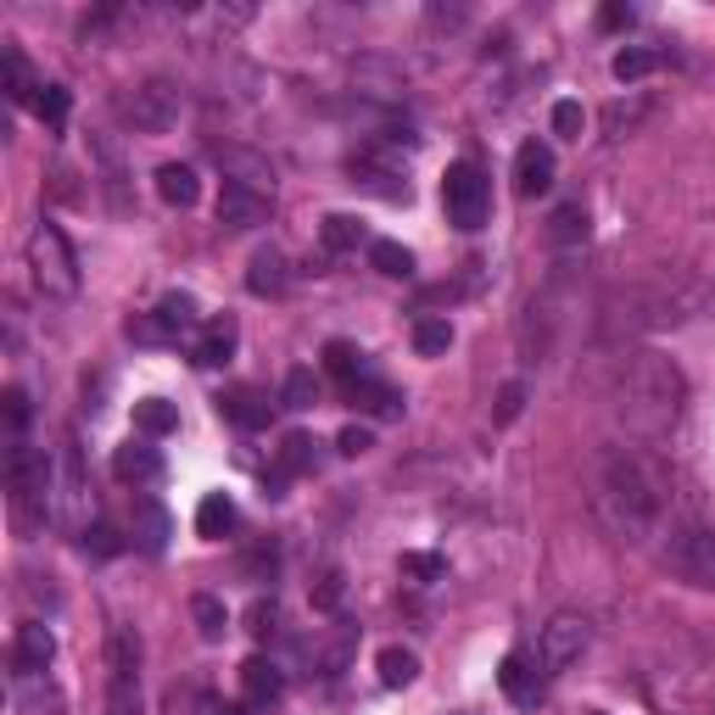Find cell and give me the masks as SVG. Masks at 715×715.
<instances>
[{
  "mask_svg": "<svg viewBox=\"0 0 715 715\" xmlns=\"http://www.w3.org/2000/svg\"><path fill=\"white\" fill-rule=\"evenodd\" d=\"M581 129H587L581 101H559V107H554V135H559V140H581Z\"/></svg>",
  "mask_w": 715,
  "mask_h": 715,
  "instance_id": "obj_42",
  "label": "cell"
},
{
  "mask_svg": "<svg viewBox=\"0 0 715 715\" xmlns=\"http://www.w3.org/2000/svg\"><path fill=\"white\" fill-rule=\"evenodd\" d=\"M335 448H341L346 459H358V453H370V448H375V437H370V425H346V431L335 437Z\"/></svg>",
  "mask_w": 715,
  "mask_h": 715,
  "instance_id": "obj_47",
  "label": "cell"
},
{
  "mask_svg": "<svg viewBox=\"0 0 715 715\" xmlns=\"http://www.w3.org/2000/svg\"><path fill=\"white\" fill-rule=\"evenodd\" d=\"M648 112H654V101H648V96H626V101H609V107H604V140H626V135H637Z\"/></svg>",
  "mask_w": 715,
  "mask_h": 715,
  "instance_id": "obj_23",
  "label": "cell"
},
{
  "mask_svg": "<svg viewBox=\"0 0 715 715\" xmlns=\"http://www.w3.org/2000/svg\"><path fill=\"white\" fill-rule=\"evenodd\" d=\"M7 420H12V431L29 425V392L23 386H7Z\"/></svg>",
  "mask_w": 715,
  "mask_h": 715,
  "instance_id": "obj_48",
  "label": "cell"
},
{
  "mask_svg": "<svg viewBox=\"0 0 715 715\" xmlns=\"http://www.w3.org/2000/svg\"><path fill=\"white\" fill-rule=\"evenodd\" d=\"M235 341H241L235 319H207L202 335H196V346H190V358H196L202 370H218V364H229V358H235Z\"/></svg>",
  "mask_w": 715,
  "mask_h": 715,
  "instance_id": "obj_14",
  "label": "cell"
},
{
  "mask_svg": "<svg viewBox=\"0 0 715 715\" xmlns=\"http://www.w3.org/2000/svg\"><path fill=\"white\" fill-rule=\"evenodd\" d=\"M241 693H246V704H252V709L274 704V698L285 693V676H280V665H268L263 654H257V659H246V665H241Z\"/></svg>",
  "mask_w": 715,
  "mask_h": 715,
  "instance_id": "obj_19",
  "label": "cell"
},
{
  "mask_svg": "<svg viewBox=\"0 0 715 715\" xmlns=\"http://www.w3.org/2000/svg\"><path fill=\"white\" fill-rule=\"evenodd\" d=\"M709 313H715V296H709Z\"/></svg>",
  "mask_w": 715,
  "mask_h": 715,
  "instance_id": "obj_51",
  "label": "cell"
},
{
  "mask_svg": "<svg viewBox=\"0 0 715 715\" xmlns=\"http://www.w3.org/2000/svg\"><path fill=\"white\" fill-rule=\"evenodd\" d=\"M665 565L676 570V581L698 587V592H715V526H676L670 542H665Z\"/></svg>",
  "mask_w": 715,
  "mask_h": 715,
  "instance_id": "obj_6",
  "label": "cell"
},
{
  "mask_svg": "<svg viewBox=\"0 0 715 715\" xmlns=\"http://www.w3.org/2000/svg\"><path fill=\"white\" fill-rule=\"evenodd\" d=\"M218 163H224V179H229V185H246V190L274 196V174H268L263 157H252V151H224V146H218Z\"/></svg>",
  "mask_w": 715,
  "mask_h": 715,
  "instance_id": "obj_20",
  "label": "cell"
},
{
  "mask_svg": "<svg viewBox=\"0 0 715 715\" xmlns=\"http://www.w3.org/2000/svg\"><path fill=\"white\" fill-rule=\"evenodd\" d=\"M442 207H448V224L459 229H481L487 213H492V185L476 163H453L448 179H442Z\"/></svg>",
  "mask_w": 715,
  "mask_h": 715,
  "instance_id": "obj_7",
  "label": "cell"
},
{
  "mask_svg": "<svg viewBox=\"0 0 715 715\" xmlns=\"http://www.w3.org/2000/svg\"><path fill=\"white\" fill-rule=\"evenodd\" d=\"M598 23H604V29H626V23H631V7H620V0H615V7L598 12Z\"/></svg>",
  "mask_w": 715,
  "mask_h": 715,
  "instance_id": "obj_49",
  "label": "cell"
},
{
  "mask_svg": "<svg viewBox=\"0 0 715 715\" xmlns=\"http://www.w3.org/2000/svg\"><path fill=\"white\" fill-rule=\"evenodd\" d=\"M515 190L531 202V196H548L554 190V151L542 140H526L515 151Z\"/></svg>",
  "mask_w": 715,
  "mask_h": 715,
  "instance_id": "obj_12",
  "label": "cell"
},
{
  "mask_svg": "<svg viewBox=\"0 0 715 715\" xmlns=\"http://www.w3.org/2000/svg\"><path fill=\"white\" fill-rule=\"evenodd\" d=\"M587 643H592V626H587V615H554V620L542 626V648H537V665H542V676H559V670H570V665L587 654Z\"/></svg>",
  "mask_w": 715,
  "mask_h": 715,
  "instance_id": "obj_9",
  "label": "cell"
},
{
  "mask_svg": "<svg viewBox=\"0 0 715 715\" xmlns=\"http://www.w3.org/2000/svg\"><path fill=\"white\" fill-rule=\"evenodd\" d=\"M218 414H224L229 425H241V431H263V425L274 420V403H268L263 392L241 386V392H224V398H218Z\"/></svg>",
  "mask_w": 715,
  "mask_h": 715,
  "instance_id": "obj_16",
  "label": "cell"
},
{
  "mask_svg": "<svg viewBox=\"0 0 715 715\" xmlns=\"http://www.w3.org/2000/svg\"><path fill=\"white\" fill-rule=\"evenodd\" d=\"M18 709H23V715H62V693H57V687H46V676H23V687H18Z\"/></svg>",
  "mask_w": 715,
  "mask_h": 715,
  "instance_id": "obj_33",
  "label": "cell"
},
{
  "mask_svg": "<svg viewBox=\"0 0 715 715\" xmlns=\"http://www.w3.org/2000/svg\"><path fill=\"white\" fill-rule=\"evenodd\" d=\"M118 118L129 129H140V135H163V129H174L185 118V90L168 85V79H146V85L118 96Z\"/></svg>",
  "mask_w": 715,
  "mask_h": 715,
  "instance_id": "obj_5",
  "label": "cell"
},
{
  "mask_svg": "<svg viewBox=\"0 0 715 715\" xmlns=\"http://www.w3.org/2000/svg\"><path fill=\"white\" fill-rule=\"evenodd\" d=\"M319 235H324V246H330V252H352L358 241H364V224H358L352 213H330V218L319 224Z\"/></svg>",
  "mask_w": 715,
  "mask_h": 715,
  "instance_id": "obj_36",
  "label": "cell"
},
{
  "mask_svg": "<svg viewBox=\"0 0 715 715\" xmlns=\"http://www.w3.org/2000/svg\"><path fill=\"white\" fill-rule=\"evenodd\" d=\"M157 196H163L168 207H196V196H202L196 168H190V163H163V168H157Z\"/></svg>",
  "mask_w": 715,
  "mask_h": 715,
  "instance_id": "obj_22",
  "label": "cell"
},
{
  "mask_svg": "<svg viewBox=\"0 0 715 715\" xmlns=\"http://www.w3.org/2000/svg\"><path fill=\"white\" fill-rule=\"evenodd\" d=\"M346 398H352L358 409H370V414H381V420L403 409V398H398L392 386H381V381H358V386H346Z\"/></svg>",
  "mask_w": 715,
  "mask_h": 715,
  "instance_id": "obj_34",
  "label": "cell"
},
{
  "mask_svg": "<svg viewBox=\"0 0 715 715\" xmlns=\"http://www.w3.org/2000/svg\"><path fill=\"white\" fill-rule=\"evenodd\" d=\"M0 68H7V96H12L18 107H35L40 85H35V74H29L23 51H18V46H7V57H0Z\"/></svg>",
  "mask_w": 715,
  "mask_h": 715,
  "instance_id": "obj_29",
  "label": "cell"
},
{
  "mask_svg": "<svg viewBox=\"0 0 715 715\" xmlns=\"http://www.w3.org/2000/svg\"><path fill=\"white\" fill-rule=\"evenodd\" d=\"M542 682H548V676H542V665H537L531 654H520V648H515V654H503V665H498V687H503L520 709H537Z\"/></svg>",
  "mask_w": 715,
  "mask_h": 715,
  "instance_id": "obj_11",
  "label": "cell"
},
{
  "mask_svg": "<svg viewBox=\"0 0 715 715\" xmlns=\"http://www.w3.org/2000/svg\"><path fill=\"white\" fill-rule=\"evenodd\" d=\"M403 576H414V581H442V576H448V559H442V554H403Z\"/></svg>",
  "mask_w": 715,
  "mask_h": 715,
  "instance_id": "obj_43",
  "label": "cell"
},
{
  "mask_svg": "<svg viewBox=\"0 0 715 715\" xmlns=\"http://www.w3.org/2000/svg\"><path fill=\"white\" fill-rule=\"evenodd\" d=\"M341 592H346L341 570H319V576H313V587H307V598H313V609H319V615L341 609Z\"/></svg>",
  "mask_w": 715,
  "mask_h": 715,
  "instance_id": "obj_41",
  "label": "cell"
},
{
  "mask_svg": "<svg viewBox=\"0 0 715 715\" xmlns=\"http://www.w3.org/2000/svg\"><path fill=\"white\" fill-rule=\"evenodd\" d=\"M7 476H12V492H18V509H23V515H51V464H46L40 448L12 442Z\"/></svg>",
  "mask_w": 715,
  "mask_h": 715,
  "instance_id": "obj_8",
  "label": "cell"
},
{
  "mask_svg": "<svg viewBox=\"0 0 715 715\" xmlns=\"http://www.w3.org/2000/svg\"><path fill=\"white\" fill-rule=\"evenodd\" d=\"M268 207H274V196H263V190H246V185H229V179H224V190H218V224H224L229 235L268 224Z\"/></svg>",
  "mask_w": 715,
  "mask_h": 715,
  "instance_id": "obj_10",
  "label": "cell"
},
{
  "mask_svg": "<svg viewBox=\"0 0 715 715\" xmlns=\"http://www.w3.org/2000/svg\"><path fill=\"white\" fill-rule=\"evenodd\" d=\"M274 626H280V609H274V598H257V604L246 609V631L263 643V637H274Z\"/></svg>",
  "mask_w": 715,
  "mask_h": 715,
  "instance_id": "obj_45",
  "label": "cell"
},
{
  "mask_svg": "<svg viewBox=\"0 0 715 715\" xmlns=\"http://www.w3.org/2000/svg\"><path fill=\"white\" fill-rule=\"evenodd\" d=\"M157 330L168 335V341H179V335H190V330H202V307H196V296L190 291H168L163 302H157Z\"/></svg>",
  "mask_w": 715,
  "mask_h": 715,
  "instance_id": "obj_17",
  "label": "cell"
},
{
  "mask_svg": "<svg viewBox=\"0 0 715 715\" xmlns=\"http://www.w3.org/2000/svg\"><path fill=\"white\" fill-rule=\"evenodd\" d=\"M51 659H57V637H51V626H40V620L18 626L12 670H18V676H46V665H51Z\"/></svg>",
  "mask_w": 715,
  "mask_h": 715,
  "instance_id": "obj_13",
  "label": "cell"
},
{
  "mask_svg": "<svg viewBox=\"0 0 715 715\" xmlns=\"http://www.w3.org/2000/svg\"><path fill=\"white\" fill-rule=\"evenodd\" d=\"M520 409H526V386H520V381H509V386L498 392V414H492V420H498V425H515V420H520Z\"/></svg>",
  "mask_w": 715,
  "mask_h": 715,
  "instance_id": "obj_46",
  "label": "cell"
},
{
  "mask_svg": "<svg viewBox=\"0 0 715 715\" xmlns=\"http://www.w3.org/2000/svg\"><path fill=\"white\" fill-rule=\"evenodd\" d=\"M174 425H179V409H174V403H163V398L135 403V431H146V437H168Z\"/></svg>",
  "mask_w": 715,
  "mask_h": 715,
  "instance_id": "obj_35",
  "label": "cell"
},
{
  "mask_svg": "<svg viewBox=\"0 0 715 715\" xmlns=\"http://www.w3.org/2000/svg\"><path fill=\"white\" fill-rule=\"evenodd\" d=\"M448 346H453V324L437 319V313H420V319H414V352H420V358H442Z\"/></svg>",
  "mask_w": 715,
  "mask_h": 715,
  "instance_id": "obj_30",
  "label": "cell"
},
{
  "mask_svg": "<svg viewBox=\"0 0 715 715\" xmlns=\"http://www.w3.org/2000/svg\"><path fill=\"white\" fill-rule=\"evenodd\" d=\"M190 615H196V631H202L207 643H218V637L229 631V609H224V598H213V592H196V598H190Z\"/></svg>",
  "mask_w": 715,
  "mask_h": 715,
  "instance_id": "obj_32",
  "label": "cell"
},
{
  "mask_svg": "<svg viewBox=\"0 0 715 715\" xmlns=\"http://www.w3.org/2000/svg\"><path fill=\"white\" fill-rule=\"evenodd\" d=\"M235 526H241L235 498H229V492H207V498H202V509H196V531H202L207 542H224Z\"/></svg>",
  "mask_w": 715,
  "mask_h": 715,
  "instance_id": "obj_21",
  "label": "cell"
},
{
  "mask_svg": "<svg viewBox=\"0 0 715 715\" xmlns=\"http://www.w3.org/2000/svg\"><path fill=\"white\" fill-rule=\"evenodd\" d=\"M313 448H319V442H313V437H302V431H296V437H285V442H280V464H274V476H280V481L307 476V470L319 464V453H313Z\"/></svg>",
  "mask_w": 715,
  "mask_h": 715,
  "instance_id": "obj_27",
  "label": "cell"
},
{
  "mask_svg": "<svg viewBox=\"0 0 715 715\" xmlns=\"http://www.w3.org/2000/svg\"><path fill=\"white\" fill-rule=\"evenodd\" d=\"M682 403H687V381H682V370L665 352H631L620 364V375H615V420L631 437L659 442L682 420Z\"/></svg>",
  "mask_w": 715,
  "mask_h": 715,
  "instance_id": "obj_2",
  "label": "cell"
},
{
  "mask_svg": "<svg viewBox=\"0 0 715 715\" xmlns=\"http://www.w3.org/2000/svg\"><path fill=\"white\" fill-rule=\"evenodd\" d=\"M29 268H35V285L46 296H79V252L68 246V235L57 224H40L29 235Z\"/></svg>",
  "mask_w": 715,
  "mask_h": 715,
  "instance_id": "obj_4",
  "label": "cell"
},
{
  "mask_svg": "<svg viewBox=\"0 0 715 715\" xmlns=\"http://www.w3.org/2000/svg\"><path fill=\"white\" fill-rule=\"evenodd\" d=\"M324 370H330L341 386L370 381V364H364V352H358L352 341H330V346H324Z\"/></svg>",
  "mask_w": 715,
  "mask_h": 715,
  "instance_id": "obj_26",
  "label": "cell"
},
{
  "mask_svg": "<svg viewBox=\"0 0 715 715\" xmlns=\"http://www.w3.org/2000/svg\"><path fill=\"white\" fill-rule=\"evenodd\" d=\"M587 715H604V709H587Z\"/></svg>",
  "mask_w": 715,
  "mask_h": 715,
  "instance_id": "obj_50",
  "label": "cell"
},
{
  "mask_svg": "<svg viewBox=\"0 0 715 715\" xmlns=\"http://www.w3.org/2000/svg\"><path fill=\"white\" fill-rule=\"evenodd\" d=\"M68 107H74V96H68L62 85H40V96H35V118H40V124L62 129V124H68Z\"/></svg>",
  "mask_w": 715,
  "mask_h": 715,
  "instance_id": "obj_39",
  "label": "cell"
},
{
  "mask_svg": "<svg viewBox=\"0 0 715 715\" xmlns=\"http://www.w3.org/2000/svg\"><path fill=\"white\" fill-rule=\"evenodd\" d=\"M670 470L643 453V448H609L598 459V481H592V509L598 520L620 537V542H643L665 515H670Z\"/></svg>",
  "mask_w": 715,
  "mask_h": 715,
  "instance_id": "obj_1",
  "label": "cell"
},
{
  "mask_svg": "<svg viewBox=\"0 0 715 715\" xmlns=\"http://www.w3.org/2000/svg\"><path fill=\"white\" fill-rule=\"evenodd\" d=\"M285 285H291L285 252H280V246H263V252H252V263H246V291H252V296H280Z\"/></svg>",
  "mask_w": 715,
  "mask_h": 715,
  "instance_id": "obj_15",
  "label": "cell"
},
{
  "mask_svg": "<svg viewBox=\"0 0 715 715\" xmlns=\"http://www.w3.org/2000/svg\"><path fill=\"white\" fill-rule=\"evenodd\" d=\"M107 715H146L140 631H129V626H112V637H107Z\"/></svg>",
  "mask_w": 715,
  "mask_h": 715,
  "instance_id": "obj_3",
  "label": "cell"
},
{
  "mask_svg": "<svg viewBox=\"0 0 715 715\" xmlns=\"http://www.w3.org/2000/svg\"><path fill=\"white\" fill-rule=\"evenodd\" d=\"M85 554L112 559V554H124V537H118L112 526H85Z\"/></svg>",
  "mask_w": 715,
  "mask_h": 715,
  "instance_id": "obj_44",
  "label": "cell"
},
{
  "mask_svg": "<svg viewBox=\"0 0 715 715\" xmlns=\"http://www.w3.org/2000/svg\"><path fill=\"white\" fill-rule=\"evenodd\" d=\"M375 670H381V682H386V687H409V682L420 676V654H414V648H403V643H392V648H381Z\"/></svg>",
  "mask_w": 715,
  "mask_h": 715,
  "instance_id": "obj_28",
  "label": "cell"
},
{
  "mask_svg": "<svg viewBox=\"0 0 715 715\" xmlns=\"http://www.w3.org/2000/svg\"><path fill=\"white\" fill-rule=\"evenodd\" d=\"M352 185H364V190H375L386 202H409V179H398L392 168H375L370 157H352Z\"/></svg>",
  "mask_w": 715,
  "mask_h": 715,
  "instance_id": "obj_25",
  "label": "cell"
},
{
  "mask_svg": "<svg viewBox=\"0 0 715 715\" xmlns=\"http://www.w3.org/2000/svg\"><path fill=\"white\" fill-rule=\"evenodd\" d=\"M280 403H285V409H313V403H319V381H313V370H291V375H285V386H280Z\"/></svg>",
  "mask_w": 715,
  "mask_h": 715,
  "instance_id": "obj_40",
  "label": "cell"
},
{
  "mask_svg": "<svg viewBox=\"0 0 715 715\" xmlns=\"http://www.w3.org/2000/svg\"><path fill=\"white\" fill-rule=\"evenodd\" d=\"M168 537H174V520H168V509L163 503H135V542L146 548V554H163L168 548Z\"/></svg>",
  "mask_w": 715,
  "mask_h": 715,
  "instance_id": "obj_24",
  "label": "cell"
},
{
  "mask_svg": "<svg viewBox=\"0 0 715 715\" xmlns=\"http://www.w3.org/2000/svg\"><path fill=\"white\" fill-rule=\"evenodd\" d=\"M112 470H118V481H129V487H151V481L163 476V453H157L151 442H129V448H118Z\"/></svg>",
  "mask_w": 715,
  "mask_h": 715,
  "instance_id": "obj_18",
  "label": "cell"
},
{
  "mask_svg": "<svg viewBox=\"0 0 715 715\" xmlns=\"http://www.w3.org/2000/svg\"><path fill=\"white\" fill-rule=\"evenodd\" d=\"M659 68V51H648V46H626L620 57H615V79L620 85H637V79H648Z\"/></svg>",
  "mask_w": 715,
  "mask_h": 715,
  "instance_id": "obj_37",
  "label": "cell"
},
{
  "mask_svg": "<svg viewBox=\"0 0 715 715\" xmlns=\"http://www.w3.org/2000/svg\"><path fill=\"white\" fill-rule=\"evenodd\" d=\"M370 263H375L381 274H392V280H409V274H414V252L398 246V241H375V246H370Z\"/></svg>",
  "mask_w": 715,
  "mask_h": 715,
  "instance_id": "obj_38",
  "label": "cell"
},
{
  "mask_svg": "<svg viewBox=\"0 0 715 715\" xmlns=\"http://www.w3.org/2000/svg\"><path fill=\"white\" fill-rule=\"evenodd\" d=\"M548 235H554V246H581V241H587V207H581V202H565V207L548 218Z\"/></svg>",
  "mask_w": 715,
  "mask_h": 715,
  "instance_id": "obj_31",
  "label": "cell"
}]
</instances>
